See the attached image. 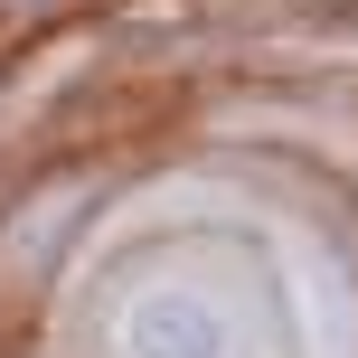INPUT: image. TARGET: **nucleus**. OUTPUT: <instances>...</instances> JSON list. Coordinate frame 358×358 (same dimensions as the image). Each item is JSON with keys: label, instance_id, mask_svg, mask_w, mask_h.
<instances>
[{"label": "nucleus", "instance_id": "obj_1", "mask_svg": "<svg viewBox=\"0 0 358 358\" xmlns=\"http://www.w3.org/2000/svg\"><path fill=\"white\" fill-rule=\"evenodd\" d=\"M123 358H227V311L189 283H151L123 311Z\"/></svg>", "mask_w": 358, "mask_h": 358}]
</instances>
